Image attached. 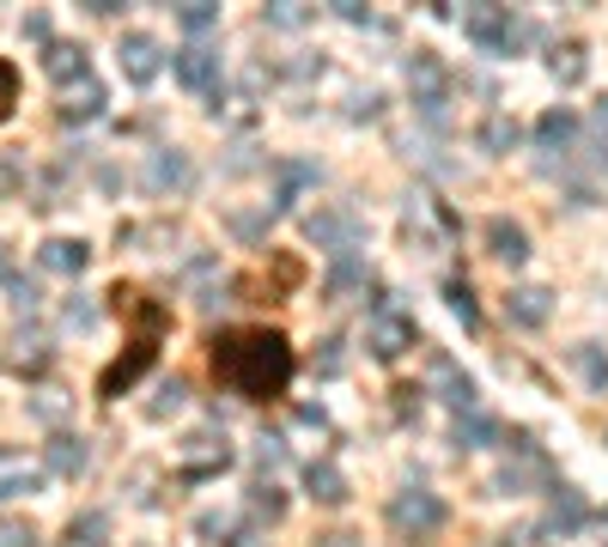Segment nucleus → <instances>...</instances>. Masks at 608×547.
<instances>
[{
	"instance_id": "obj_8",
	"label": "nucleus",
	"mask_w": 608,
	"mask_h": 547,
	"mask_svg": "<svg viewBox=\"0 0 608 547\" xmlns=\"http://www.w3.org/2000/svg\"><path fill=\"white\" fill-rule=\"evenodd\" d=\"M116 55H122V74H128L134 86H153V79H159V67H165V49L146 37V31H128Z\"/></svg>"
},
{
	"instance_id": "obj_22",
	"label": "nucleus",
	"mask_w": 608,
	"mask_h": 547,
	"mask_svg": "<svg viewBox=\"0 0 608 547\" xmlns=\"http://www.w3.org/2000/svg\"><path fill=\"white\" fill-rule=\"evenodd\" d=\"M548 67H554V79H560V86H578V79L590 74V55H584V43H554Z\"/></svg>"
},
{
	"instance_id": "obj_13",
	"label": "nucleus",
	"mask_w": 608,
	"mask_h": 547,
	"mask_svg": "<svg viewBox=\"0 0 608 547\" xmlns=\"http://www.w3.org/2000/svg\"><path fill=\"white\" fill-rule=\"evenodd\" d=\"M548 311H554V292L548 287H517L511 299H505V316H511L517 328H542Z\"/></svg>"
},
{
	"instance_id": "obj_42",
	"label": "nucleus",
	"mask_w": 608,
	"mask_h": 547,
	"mask_svg": "<svg viewBox=\"0 0 608 547\" xmlns=\"http://www.w3.org/2000/svg\"><path fill=\"white\" fill-rule=\"evenodd\" d=\"M0 287H13V249L0 244Z\"/></svg>"
},
{
	"instance_id": "obj_39",
	"label": "nucleus",
	"mask_w": 608,
	"mask_h": 547,
	"mask_svg": "<svg viewBox=\"0 0 608 547\" xmlns=\"http://www.w3.org/2000/svg\"><path fill=\"white\" fill-rule=\"evenodd\" d=\"M19 493H37V481H31V475H7V481H0V505L19 499Z\"/></svg>"
},
{
	"instance_id": "obj_16",
	"label": "nucleus",
	"mask_w": 608,
	"mask_h": 547,
	"mask_svg": "<svg viewBox=\"0 0 608 547\" xmlns=\"http://www.w3.org/2000/svg\"><path fill=\"white\" fill-rule=\"evenodd\" d=\"M43 462H49V475L74 481V475L86 469V438H80V432H55V438H49V450H43Z\"/></svg>"
},
{
	"instance_id": "obj_43",
	"label": "nucleus",
	"mask_w": 608,
	"mask_h": 547,
	"mask_svg": "<svg viewBox=\"0 0 608 547\" xmlns=\"http://www.w3.org/2000/svg\"><path fill=\"white\" fill-rule=\"evenodd\" d=\"M317 547H365V542H359V535H323Z\"/></svg>"
},
{
	"instance_id": "obj_44",
	"label": "nucleus",
	"mask_w": 608,
	"mask_h": 547,
	"mask_svg": "<svg viewBox=\"0 0 608 547\" xmlns=\"http://www.w3.org/2000/svg\"><path fill=\"white\" fill-rule=\"evenodd\" d=\"M596 116H603V129H608V98H603V104H596Z\"/></svg>"
},
{
	"instance_id": "obj_11",
	"label": "nucleus",
	"mask_w": 608,
	"mask_h": 547,
	"mask_svg": "<svg viewBox=\"0 0 608 547\" xmlns=\"http://www.w3.org/2000/svg\"><path fill=\"white\" fill-rule=\"evenodd\" d=\"M225 462H232V444L213 438V432H201V438H189V456H183V481H207V475H219Z\"/></svg>"
},
{
	"instance_id": "obj_36",
	"label": "nucleus",
	"mask_w": 608,
	"mask_h": 547,
	"mask_svg": "<svg viewBox=\"0 0 608 547\" xmlns=\"http://www.w3.org/2000/svg\"><path fill=\"white\" fill-rule=\"evenodd\" d=\"M183 395H189V390H183V383H177V378H171V383H165V390H159V402L146 408V414H153V420H165V414H177V408H183Z\"/></svg>"
},
{
	"instance_id": "obj_12",
	"label": "nucleus",
	"mask_w": 608,
	"mask_h": 547,
	"mask_svg": "<svg viewBox=\"0 0 608 547\" xmlns=\"http://www.w3.org/2000/svg\"><path fill=\"white\" fill-rule=\"evenodd\" d=\"M432 383L444 390V402L457 408V414H475V378H469V371H457V359H444V353H438V359H432Z\"/></svg>"
},
{
	"instance_id": "obj_28",
	"label": "nucleus",
	"mask_w": 608,
	"mask_h": 547,
	"mask_svg": "<svg viewBox=\"0 0 608 547\" xmlns=\"http://www.w3.org/2000/svg\"><path fill=\"white\" fill-rule=\"evenodd\" d=\"M444 299H450V311L463 316V328H481V304L469 292V280H444Z\"/></svg>"
},
{
	"instance_id": "obj_37",
	"label": "nucleus",
	"mask_w": 608,
	"mask_h": 547,
	"mask_svg": "<svg viewBox=\"0 0 608 547\" xmlns=\"http://www.w3.org/2000/svg\"><path fill=\"white\" fill-rule=\"evenodd\" d=\"M0 547H37V529L31 523H0Z\"/></svg>"
},
{
	"instance_id": "obj_7",
	"label": "nucleus",
	"mask_w": 608,
	"mask_h": 547,
	"mask_svg": "<svg viewBox=\"0 0 608 547\" xmlns=\"http://www.w3.org/2000/svg\"><path fill=\"white\" fill-rule=\"evenodd\" d=\"M444 86H450V74H444V62H438L432 49H414V62H408V91H414V104H420V116H444Z\"/></svg>"
},
{
	"instance_id": "obj_1",
	"label": "nucleus",
	"mask_w": 608,
	"mask_h": 547,
	"mask_svg": "<svg viewBox=\"0 0 608 547\" xmlns=\"http://www.w3.org/2000/svg\"><path fill=\"white\" fill-rule=\"evenodd\" d=\"M292 371H299V359H292V341L280 328H225L213 341V378L244 402L286 395Z\"/></svg>"
},
{
	"instance_id": "obj_3",
	"label": "nucleus",
	"mask_w": 608,
	"mask_h": 547,
	"mask_svg": "<svg viewBox=\"0 0 608 547\" xmlns=\"http://www.w3.org/2000/svg\"><path fill=\"white\" fill-rule=\"evenodd\" d=\"M420 341V328H414V311L396 299V292H384V299L371 304V316H365V347H371V359H402V353Z\"/></svg>"
},
{
	"instance_id": "obj_29",
	"label": "nucleus",
	"mask_w": 608,
	"mask_h": 547,
	"mask_svg": "<svg viewBox=\"0 0 608 547\" xmlns=\"http://www.w3.org/2000/svg\"><path fill=\"white\" fill-rule=\"evenodd\" d=\"M177 19H183L189 37H207V31L219 25V7H207V0H189V7H177Z\"/></svg>"
},
{
	"instance_id": "obj_21",
	"label": "nucleus",
	"mask_w": 608,
	"mask_h": 547,
	"mask_svg": "<svg viewBox=\"0 0 608 547\" xmlns=\"http://www.w3.org/2000/svg\"><path fill=\"white\" fill-rule=\"evenodd\" d=\"M43 67H49V79H92L86 74V49L80 43H49V49H43Z\"/></svg>"
},
{
	"instance_id": "obj_25",
	"label": "nucleus",
	"mask_w": 608,
	"mask_h": 547,
	"mask_svg": "<svg viewBox=\"0 0 608 547\" xmlns=\"http://www.w3.org/2000/svg\"><path fill=\"white\" fill-rule=\"evenodd\" d=\"M572 365H578V378L590 383V390H608V359H603V347H572Z\"/></svg>"
},
{
	"instance_id": "obj_19",
	"label": "nucleus",
	"mask_w": 608,
	"mask_h": 547,
	"mask_svg": "<svg viewBox=\"0 0 608 547\" xmlns=\"http://www.w3.org/2000/svg\"><path fill=\"white\" fill-rule=\"evenodd\" d=\"M86 261H92V244H80V237H49L43 244V268L49 274H80Z\"/></svg>"
},
{
	"instance_id": "obj_20",
	"label": "nucleus",
	"mask_w": 608,
	"mask_h": 547,
	"mask_svg": "<svg viewBox=\"0 0 608 547\" xmlns=\"http://www.w3.org/2000/svg\"><path fill=\"white\" fill-rule=\"evenodd\" d=\"M304 487H311L317 505H347V481H341L335 462H311V469H304Z\"/></svg>"
},
{
	"instance_id": "obj_31",
	"label": "nucleus",
	"mask_w": 608,
	"mask_h": 547,
	"mask_svg": "<svg viewBox=\"0 0 608 547\" xmlns=\"http://www.w3.org/2000/svg\"><path fill=\"white\" fill-rule=\"evenodd\" d=\"M183 177H189L183 153H159V158H153V189H177Z\"/></svg>"
},
{
	"instance_id": "obj_17",
	"label": "nucleus",
	"mask_w": 608,
	"mask_h": 547,
	"mask_svg": "<svg viewBox=\"0 0 608 547\" xmlns=\"http://www.w3.org/2000/svg\"><path fill=\"white\" fill-rule=\"evenodd\" d=\"M584 517H590V511H584V499L572 493V487H560L554 505H548V517H542V535H578Z\"/></svg>"
},
{
	"instance_id": "obj_30",
	"label": "nucleus",
	"mask_w": 608,
	"mask_h": 547,
	"mask_svg": "<svg viewBox=\"0 0 608 547\" xmlns=\"http://www.w3.org/2000/svg\"><path fill=\"white\" fill-rule=\"evenodd\" d=\"M250 505H256V517H268V523L286 517V499H280L274 481H256V487H250Z\"/></svg>"
},
{
	"instance_id": "obj_4",
	"label": "nucleus",
	"mask_w": 608,
	"mask_h": 547,
	"mask_svg": "<svg viewBox=\"0 0 608 547\" xmlns=\"http://www.w3.org/2000/svg\"><path fill=\"white\" fill-rule=\"evenodd\" d=\"M463 37L475 43V49H487V55H511L517 43L529 37V25L511 13V7H469V13H463Z\"/></svg>"
},
{
	"instance_id": "obj_18",
	"label": "nucleus",
	"mask_w": 608,
	"mask_h": 547,
	"mask_svg": "<svg viewBox=\"0 0 608 547\" xmlns=\"http://www.w3.org/2000/svg\"><path fill=\"white\" fill-rule=\"evenodd\" d=\"M365 280H371V268H365V261H359V256H341V261L329 268V280H323V299H329V304H341V299H353V292L365 287Z\"/></svg>"
},
{
	"instance_id": "obj_14",
	"label": "nucleus",
	"mask_w": 608,
	"mask_h": 547,
	"mask_svg": "<svg viewBox=\"0 0 608 547\" xmlns=\"http://www.w3.org/2000/svg\"><path fill=\"white\" fill-rule=\"evenodd\" d=\"M55 116H61V122H92V116H104V86H98V79L67 86L61 104H55Z\"/></svg>"
},
{
	"instance_id": "obj_38",
	"label": "nucleus",
	"mask_w": 608,
	"mask_h": 547,
	"mask_svg": "<svg viewBox=\"0 0 608 547\" xmlns=\"http://www.w3.org/2000/svg\"><path fill=\"white\" fill-rule=\"evenodd\" d=\"M232 232H238V237H262L268 232V213H232Z\"/></svg>"
},
{
	"instance_id": "obj_23",
	"label": "nucleus",
	"mask_w": 608,
	"mask_h": 547,
	"mask_svg": "<svg viewBox=\"0 0 608 547\" xmlns=\"http://www.w3.org/2000/svg\"><path fill=\"white\" fill-rule=\"evenodd\" d=\"M499 438V426H493L487 414H457V426H450V444L457 450H481V444Z\"/></svg>"
},
{
	"instance_id": "obj_35",
	"label": "nucleus",
	"mask_w": 608,
	"mask_h": 547,
	"mask_svg": "<svg viewBox=\"0 0 608 547\" xmlns=\"http://www.w3.org/2000/svg\"><path fill=\"white\" fill-rule=\"evenodd\" d=\"M311 371H317V378H335V371H341V341H323V353H311Z\"/></svg>"
},
{
	"instance_id": "obj_34",
	"label": "nucleus",
	"mask_w": 608,
	"mask_h": 547,
	"mask_svg": "<svg viewBox=\"0 0 608 547\" xmlns=\"http://www.w3.org/2000/svg\"><path fill=\"white\" fill-rule=\"evenodd\" d=\"M61 323H67V328H92V323H98V311L86 304V292H74V299L61 304Z\"/></svg>"
},
{
	"instance_id": "obj_33",
	"label": "nucleus",
	"mask_w": 608,
	"mask_h": 547,
	"mask_svg": "<svg viewBox=\"0 0 608 547\" xmlns=\"http://www.w3.org/2000/svg\"><path fill=\"white\" fill-rule=\"evenodd\" d=\"M19 189H25V165H19L13 153H0V201L19 196Z\"/></svg>"
},
{
	"instance_id": "obj_15",
	"label": "nucleus",
	"mask_w": 608,
	"mask_h": 547,
	"mask_svg": "<svg viewBox=\"0 0 608 547\" xmlns=\"http://www.w3.org/2000/svg\"><path fill=\"white\" fill-rule=\"evenodd\" d=\"M487 256H499V261H511V268H517V261L529 256V232L517 220H505V213H499V220H487Z\"/></svg>"
},
{
	"instance_id": "obj_5",
	"label": "nucleus",
	"mask_w": 608,
	"mask_h": 547,
	"mask_svg": "<svg viewBox=\"0 0 608 547\" xmlns=\"http://www.w3.org/2000/svg\"><path fill=\"white\" fill-rule=\"evenodd\" d=\"M390 529L402 535V542H426V535H438L444 529V499L438 493H426V487H408V493H396L390 499Z\"/></svg>"
},
{
	"instance_id": "obj_10",
	"label": "nucleus",
	"mask_w": 608,
	"mask_h": 547,
	"mask_svg": "<svg viewBox=\"0 0 608 547\" xmlns=\"http://www.w3.org/2000/svg\"><path fill=\"white\" fill-rule=\"evenodd\" d=\"M177 79H183L189 91H213L219 86V55H213L207 43H183V49H177Z\"/></svg>"
},
{
	"instance_id": "obj_27",
	"label": "nucleus",
	"mask_w": 608,
	"mask_h": 547,
	"mask_svg": "<svg viewBox=\"0 0 608 547\" xmlns=\"http://www.w3.org/2000/svg\"><path fill=\"white\" fill-rule=\"evenodd\" d=\"M201 535H219L225 547H256L262 542L256 529H244V523H232V517H201Z\"/></svg>"
},
{
	"instance_id": "obj_40",
	"label": "nucleus",
	"mask_w": 608,
	"mask_h": 547,
	"mask_svg": "<svg viewBox=\"0 0 608 547\" xmlns=\"http://www.w3.org/2000/svg\"><path fill=\"white\" fill-rule=\"evenodd\" d=\"M268 19H274V25H304V19H311V13H304V7H268Z\"/></svg>"
},
{
	"instance_id": "obj_2",
	"label": "nucleus",
	"mask_w": 608,
	"mask_h": 547,
	"mask_svg": "<svg viewBox=\"0 0 608 547\" xmlns=\"http://www.w3.org/2000/svg\"><path fill=\"white\" fill-rule=\"evenodd\" d=\"M110 299H116V311L134 323V335H128V353H122V359L110 365L104 378H98V395H104V402H116L122 390H134V383H140V371H146V365L159 359L165 335H171V304L146 299V292H134V287H116V292H110Z\"/></svg>"
},
{
	"instance_id": "obj_24",
	"label": "nucleus",
	"mask_w": 608,
	"mask_h": 547,
	"mask_svg": "<svg viewBox=\"0 0 608 547\" xmlns=\"http://www.w3.org/2000/svg\"><path fill=\"white\" fill-rule=\"evenodd\" d=\"M572 134H578V116H572V110H548V116L536 122V141H542L548 153H554V146H572Z\"/></svg>"
},
{
	"instance_id": "obj_45",
	"label": "nucleus",
	"mask_w": 608,
	"mask_h": 547,
	"mask_svg": "<svg viewBox=\"0 0 608 547\" xmlns=\"http://www.w3.org/2000/svg\"><path fill=\"white\" fill-rule=\"evenodd\" d=\"M61 547H98V542H61Z\"/></svg>"
},
{
	"instance_id": "obj_41",
	"label": "nucleus",
	"mask_w": 608,
	"mask_h": 547,
	"mask_svg": "<svg viewBox=\"0 0 608 547\" xmlns=\"http://www.w3.org/2000/svg\"><path fill=\"white\" fill-rule=\"evenodd\" d=\"M335 13H341V19H347V25H365V19H371V13H365V7H353V0H341V7H335Z\"/></svg>"
},
{
	"instance_id": "obj_32",
	"label": "nucleus",
	"mask_w": 608,
	"mask_h": 547,
	"mask_svg": "<svg viewBox=\"0 0 608 547\" xmlns=\"http://www.w3.org/2000/svg\"><path fill=\"white\" fill-rule=\"evenodd\" d=\"M13 104H19V67L0 55V122L13 116Z\"/></svg>"
},
{
	"instance_id": "obj_9",
	"label": "nucleus",
	"mask_w": 608,
	"mask_h": 547,
	"mask_svg": "<svg viewBox=\"0 0 608 547\" xmlns=\"http://www.w3.org/2000/svg\"><path fill=\"white\" fill-rule=\"evenodd\" d=\"M304 189H317V165H304V158H280V165H274V201H268V213H286L292 201L304 196Z\"/></svg>"
},
{
	"instance_id": "obj_6",
	"label": "nucleus",
	"mask_w": 608,
	"mask_h": 547,
	"mask_svg": "<svg viewBox=\"0 0 608 547\" xmlns=\"http://www.w3.org/2000/svg\"><path fill=\"white\" fill-rule=\"evenodd\" d=\"M304 237L341 261V256H353V249L365 244V220H359L353 208H335V201H329V208H317L311 220H304Z\"/></svg>"
},
{
	"instance_id": "obj_26",
	"label": "nucleus",
	"mask_w": 608,
	"mask_h": 547,
	"mask_svg": "<svg viewBox=\"0 0 608 547\" xmlns=\"http://www.w3.org/2000/svg\"><path fill=\"white\" fill-rule=\"evenodd\" d=\"M481 146H487V153H511V146H517V122L505 116V110H493V116L481 122Z\"/></svg>"
}]
</instances>
